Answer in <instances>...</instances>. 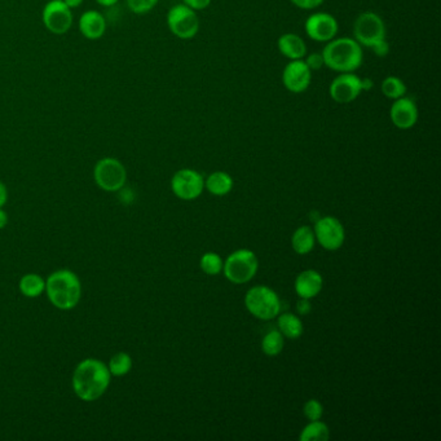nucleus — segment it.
I'll return each mask as SVG.
<instances>
[{
  "label": "nucleus",
  "mask_w": 441,
  "mask_h": 441,
  "mask_svg": "<svg viewBox=\"0 0 441 441\" xmlns=\"http://www.w3.org/2000/svg\"><path fill=\"white\" fill-rule=\"evenodd\" d=\"M111 374L105 363L96 359L81 361L73 374V390L81 400H97L111 385Z\"/></svg>",
  "instance_id": "1"
},
{
  "label": "nucleus",
  "mask_w": 441,
  "mask_h": 441,
  "mask_svg": "<svg viewBox=\"0 0 441 441\" xmlns=\"http://www.w3.org/2000/svg\"><path fill=\"white\" fill-rule=\"evenodd\" d=\"M325 66L337 73H355L363 65V47L353 38H334L321 51Z\"/></svg>",
  "instance_id": "2"
},
{
  "label": "nucleus",
  "mask_w": 441,
  "mask_h": 441,
  "mask_svg": "<svg viewBox=\"0 0 441 441\" xmlns=\"http://www.w3.org/2000/svg\"><path fill=\"white\" fill-rule=\"evenodd\" d=\"M46 293L56 308L69 310L76 308L82 297V285L69 269L56 270L46 281Z\"/></svg>",
  "instance_id": "3"
},
{
  "label": "nucleus",
  "mask_w": 441,
  "mask_h": 441,
  "mask_svg": "<svg viewBox=\"0 0 441 441\" xmlns=\"http://www.w3.org/2000/svg\"><path fill=\"white\" fill-rule=\"evenodd\" d=\"M386 33L385 21L372 11L360 14L353 24V39L366 49H372L375 44L387 41Z\"/></svg>",
  "instance_id": "4"
},
{
  "label": "nucleus",
  "mask_w": 441,
  "mask_h": 441,
  "mask_svg": "<svg viewBox=\"0 0 441 441\" xmlns=\"http://www.w3.org/2000/svg\"><path fill=\"white\" fill-rule=\"evenodd\" d=\"M245 305L253 316L260 320H272L281 310V302L276 291L267 286H255L248 290Z\"/></svg>",
  "instance_id": "5"
},
{
  "label": "nucleus",
  "mask_w": 441,
  "mask_h": 441,
  "mask_svg": "<svg viewBox=\"0 0 441 441\" xmlns=\"http://www.w3.org/2000/svg\"><path fill=\"white\" fill-rule=\"evenodd\" d=\"M258 258L250 250H237L228 256L224 263V275L230 283H246L255 276L258 272Z\"/></svg>",
  "instance_id": "6"
},
{
  "label": "nucleus",
  "mask_w": 441,
  "mask_h": 441,
  "mask_svg": "<svg viewBox=\"0 0 441 441\" xmlns=\"http://www.w3.org/2000/svg\"><path fill=\"white\" fill-rule=\"evenodd\" d=\"M93 178L97 186L105 192H118L126 184L127 171L121 161L113 157H105L95 166Z\"/></svg>",
  "instance_id": "7"
},
{
  "label": "nucleus",
  "mask_w": 441,
  "mask_h": 441,
  "mask_svg": "<svg viewBox=\"0 0 441 441\" xmlns=\"http://www.w3.org/2000/svg\"><path fill=\"white\" fill-rule=\"evenodd\" d=\"M167 26L179 39H192L200 31V19L197 12L186 4L173 6L167 14Z\"/></svg>",
  "instance_id": "8"
},
{
  "label": "nucleus",
  "mask_w": 441,
  "mask_h": 441,
  "mask_svg": "<svg viewBox=\"0 0 441 441\" xmlns=\"http://www.w3.org/2000/svg\"><path fill=\"white\" fill-rule=\"evenodd\" d=\"M41 20L51 33L62 35L69 31L73 25V14L64 0H49L43 8Z\"/></svg>",
  "instance_id": "9"
},
{
  "label": "nucleus",
  "mask_w": 441,
  "mask_h": 441,
  "mask_svg": "<svg viewBox=\"0 0 441 441\" xmlns=\"http://www.w3.org/2000/svg\"><path fill=\"white\" fill-rule=\"evenodd\" d=\"M304 31L312 41L328 43L338 34V20L333 14L316 12L304 22Z\"/></svg>",
  "instance_id": "10"
},
{
  "label": "nucleus",
  "mask_w": 441,
  "mask_h": 441,
  "mask_svg": "<svg viewBox=\"0 0 441 441\" xmlns=\"http://www.w3.org/2000/svg\"><path fill=\"white\" fill-rule=\"evenodd\" d=\"M361 93V76L355 73H339L329 86L331 100L340 105L353 103Z\"/></svg>",
  "instance_id": "11"
},
{
  "label": "nucleus",
  "mask_w": 441,
  "mask_h": 441,
  "mask_svg": "<svg viewBox=\"0 0 441 441\" xmlns=\"http://www.w3.org/2000/svg\"><path fill=\"white\" fill-rule=\"evenodd\" d=\"M171 188L175 196L181 200H196L203 192L205 180L200 173L191 168H183L173 175Z\"/></svg>",
  "instance_id": "12"
},
{
  "label": "nucleus",
  "mask_w": 441,
  "mask_h": 441,
  "mask_svg": "<svg viewBox=\"0 0 441 441\" xmlns=\"http://www.w3.org/2000/svg\"><path fill=\"white\" fill-rule=\"evenodd\" d=\"M312 81V71L303 60H291L283 71V84L291 93H303L308 90Z\"/></svg>",
  "instance_id": "13"
},
{
  "label": "nucleus",
  "mask_w": 441,
  "mask_h": 441,
  "mask_svg": "<svg viewBox=\"0 0 441 441\" xmlns=\"http://www.w3.org/2000/svg\"><path fill=\"white\" fill-rule=\"evenodd\" d=\"M315 235L323 248L330 251L338 250L345 242V228L337 218L326 216L316 221Z\"/></svg>",
  "instance_id": "14"
},
{
  "label": "nucleus",
  "mask_w": 441,
  "mask_h": 441,
  "mask_svg": "<svg viewBox=\"0 0 441 441\" xmlns=\"http://www.w3.org/2000/svg\"><path fill=\"white\" fill-rule=\"evenodd\" d=\"M420 111L412 97L402 96L393 100L390 108V119L399 130H410L418 122Z\"/></svg>",
  "instance_id": "15"
},
{
  "label": "nucleus",
  "mask_w": 441,
  "mask_h": 441,
  "mask_svg": "<svg viewBox=\"0 0 441 441\" xmlns=\"http://www.w3.org/2000/svg\"><path fill=\"white\" fill-rule=\"evenodd\" d=\"M277 49L280 54L291 60H303L307 55V44L302 36L294 33H285L277 41Z\"/></svg>",
  "instance_id": "16"
},
{
  "label": "nucleus",
  "mask_w": 441,
  "mask_h": 441,
  "mask_svg": "<svg viewBox=\"0 0 441 441\" xmlns=\"http://www.w3.org/2000/svg\"><path fill=\"white\" fill-rule=\"evenodd\" d=\"M79 30L84 38L96 41L100 39L106 31L105 17L97 11H87L81 16Z\"/></svg>",
  "instance_id": "17"
},
{
  "label": "nucleus",
  "mask_w": 441,
  "mask_h": 441,
  "mask_svg": "<svg viewBox=\"0 0 441 441\" xmlns=\"http://www.w3.org/2000/svg\"><path fill=\"white\" fill-rule=\"evenodd\" d=\"M321 289H323V277L313 269L302 272L295 281L297 294L304 299L316 297Z\"/></svg>",
  "instance_id": "18"
},
{
  "label": "nucleus",
  "mask_w": 441,
  "mask_h": 441,
  "mask_svg": "<svg viewBox=\"0 0 441 441\" xmlns=\"http://www.w3.org/2000/svg\"><path fill=\"white\" fill-rule=\"evenodd\" d=\"M205 186H206L207 191L214 196H225L233 188V179L227 173L216 171L207 178L206 181H205Z\"/></svg>",
  "instance_id": "19"
},
{
  "label": "nucleus",
  "mask_w": 441,
  "mask_h": 441,
  "mask_svg": "<svg viewBox=\"0 0 441 441\" xmlns=\"http://www.w3.org/2000/svg\"><path fill=\"white\" fill-rule=\"evenodd\" d=\"M316 235L310 227H300L297 229L291 238V245L294 251L299 255H305L312 251L315 246Z\"/></svg>",
  "instance_id": "20"
},
{
  "label": "nucleus",
  "mask_w": 441,
  "mask_h": 441,
  "mask_svg": "<svg viewBox=\"0 0 441 441\" xmlns=\"http://www.w3.org/2000/svg\"><path fill=\"white\" fill-rule=\"evenodd\" d=\"M278 328L283 337L289 339H298L303 334V324L299 318L293 313H283L278 318Z\"/></svg>",
  "instance_id": "21"
},
{
  "label": "nucleus",
  "mask_w": 441,
  "mask_h": 441,
  "mask_svg": "<svg viewBox=\"0 0 441 441\" xmlns=\"http://www.w3.org/2000/svg\"><path fill=\"white\" fill-rule=\"evenodd\" d=\"M20 291L26 298H38L46 291V281L35 273L25 275L20 280Z\"/></svg>",
  "instance_id": "22"
},
{
  "label": "nucleus",
  "mask_w": 441,
  "mask_h": 441,
  "mask_svg": "<svg viewBox=\"0 0 441 441\" xmlns=\"http://www.w3.org/2000/svg\"><path fill=\"white\" fill-rule=\"evenodd\" d=\"M380 90L385 97L390 100H397L402 96H407V87L399 76H388L382 81Z\"/></svg>",
  "instance_id": "23"
},
{
  "label": "nucleus",
  "mask_w": 441,
  "mask_h": 441,
  "mask_svg": "<svg viewBox=\"0 0 441 441\" xmlns=\"http://www.w3.org/2000/svg\"><path fill=\"white\" fill-rule=\"evenodd\" d=\"M330 431L329 427L320 421H312L308 426H305L300 434L302 441H325L329 440Z\"/></svg>",
  "instance_id": "24"
},
{
  "label": "nucleus",
  "mask_w": 441,
  "mask_h": 441,
  "mask_svg": "<svg viewBox=\"0 0 441 441\" xmlns=\"http://www.w3.org/2000/svg\"><path fill=\"white\" fill-rule=\"evenodd\" d=\"M108 368H109L111 375L123 377L126 374H128L132 369L131 356L126 352H118L111 358Z\"/></svg>",
  "instance_id": "25"
},
{
  "label": "nucleus",
  "mask_w": 441,
  "mask_h": 441,
  "mask_svg": "<svg viewBox=\"0 0 441 441\" xmlns=\"http://www.w3.org/2000/svg\"><path fill=\"white\" fill-rule=\"evenodd\" d=\"M283 335L280 331H269L268 334L263 338L262 350L268 356H276L283 351Z\"/></svg>",
  "instance_id": "26"
},
{
  "label": "nucleus",
  "mask_w": 441,
  "mask_h": 441,
  "mask_svg": "<svg viewBox=\"0 0 441 441\" xmlns=\"http://www.w3.org/2000/svg\"><path fill=\"white\" fill-rule=\"evenodd\" d=\"M223 260L220 256L215 253H207L201 259V268L208 275V276H216L219 275L223 269Z\"/></svg>",
  "instance_id": "27"
},
{
  "label": "nucleus",
  "mask_w": 441,
  "mask_h": 441,
  "mask_svg": "<svg viewBox=\"0 0 441 441\" xmlns=\"http://www.w3.org/2000/svg\"><path fill=\"white\" fill-rule=\"evenodd\" d=\"M159 0H127L130 11L136 14H149L158 4Z\"/></svg>",
  "instance_id": "28"
},
{
  "label": "nucleus",
  "mask_w": 441,
  "mask_h": 441,
  "mask_svg": "<svg viewBox=\"0 0 441 441\" xmlns=\"http://www.w3.org/2000/svg\"><path fill=\"white\" fill-rule=\"evenodd\" d=\"M324 413V407L318 400H310L304 405V415L310 421H320Z\"/></svg>",
  "instance_id": "29"
},
{
  "label": "nucleus",
  "mask_w": 441,
  "mask_h": 441,
  "mask_svg": "<svg viewBox=\"0 0 441 441\" xmlns=\"http://www.w3.org/2000/svg\"><path fill=\"white\" fill-rule=\"evenodd\" d=\"M303 61L310 68V71L323 69L325 66L324 56L321 52H312L304 56Z\"/></svg>",
  "instance_id": "30"
},
{
  "label": "nucleus",
  "mask_w": 441,
  "mask_h": 441,
  "mask_svg": "<svg viewBox=\"0 0 441 441\" xmlns=\"http://www.w3.org/2000/svg\"><path fill=\"white\" fill-rule=\"evenodd\" d=\"M325 0H291V3L299 8V9H304V11H312V9H316L320 7Z\"/></svg>",
  "instance_id": "31"
},
{
  "label": "nucleus",
  "mask_w": 441,
  "mask_h": 441,
  "mask_svg": "<svg viewBox=\"0 0 441 441\" xmlns=\"http://www.w3.org/2000/svg\"><path fill=\"white\" fill-rule=\"evenodd\" d=\"M183 4H186V7L197 12V11L206 9L211 4V0H183Z\"/></svg>",
  "instance_id": "32"
},
{
  "label": "nucleus",
  "mask_w": 441,
  "mask_h": 441,
  "mask_svg": "<svg viewBox=\"0 0 441 441\" xmlns=\"http://www.w3.org/2000/svg\"><path fill=\"white\" fill-rule=\"evenodd\" d=\"M372 51L374 52V55L378 56V57H386L390 52V44L387 41H380L372 47Z\"/></svg>",
  "instance_id": "33"
},
{
  "label": "nucleus",
  "mask_w": 441,
  "mask_h": 441,
  "mask_svg": "<svg viewBox=\"0 0 441 441\" xmlns=\"http://www.w3.org/2000/svg\"><path fill=\"white\" fill-rule=\"evenodd\" d=\"M310 299H304V298H302V299L298 302V312H299L300 315H307V313H310Z\"/></svg>",
  "instance_id": "34"
},
{
  "label": "nucleus",
  "mask_w": 441,
  "mask_h": 441,
  "mask_svg": "<svg viewBox=\"0 0 441 441\" xmlns=\"http://www.w3.org/2000/svg\"><path fill=\"white\" fill-rule=\"evenodd\" d=\"M8 191L7 186H4V183L0 180V207L4 206L7 203Z\"/></svg>",
  "instance_id": "35"
},
{
  "label": "nucleus",
  "mask_w": 441,
  "mask_h": 441,
  "mask_svg": "<svg viewBox=\"0 0 441 441\" xmlns=\"http://www.w3.org/2000/svg\"><path fill=\"white\" fill-rule=\"evenodd\" d=\"M372 87H374V82H372V79H369V78H361V88H363V92L370 91Z\"/></svg>",
  "instance_id": "36"
},
{
  "label": "nucleus",
  "mask_w": 441,
  "mask_h": 441,
  "mask_svg": "<svg viewBox=\"0 0 441 441\" xmlns=\"http://www.w3.org/2000/svg\"><path fill=\"white\" fill-rule=\"evenodd\" d=\"M8 224V215L1 207H0V229L6 228Z\"/></svg>",
  "instance_id": "37"
},
{
  "label": "nucleus",
  "mask_w": 441,
  "mask_h": 441,
  "mask_svg": "<svg viewBox=\"0 0 441 441\" xmlns=\"http://www.w3.org/2000/svg\"><path fill=\"white\" fill-rule=\"evenodd\" d=\"M97 3L103 7H113L116 6L119 0H96Z\"/></svg>",
  "instance_id": "38"
},
{
  "label": "nucleus",
  "mask_w": 441,
  "mask_h": 441,
  "mask_svg": "<svg viewBox=\"0 0 441 441\" xmlns=\"http://www.w3.org/2000/svg\"><path fill=\"white\" fill-rule=\"evenodd\" d=\"M64 3L71 9V8L79 7L83 3V0H64Z\"/></svg>",
  "instance_id": "39"
}]
</instances>
